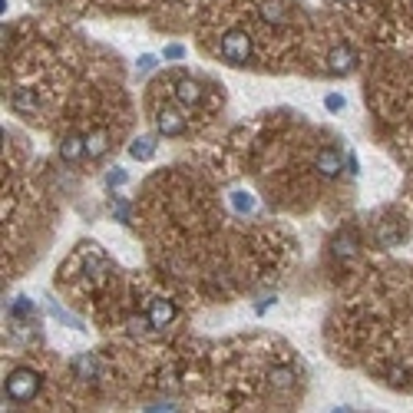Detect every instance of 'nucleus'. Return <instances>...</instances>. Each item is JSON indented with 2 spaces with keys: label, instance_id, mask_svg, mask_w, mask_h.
I'll return each instance as SVG.
<instances>
[{
  "label": "nucleus",
  "instance_id": "f257e3e1",
  "mask_svg": "<svg viewBox=\"0 0 413 413\" xmlns=\"http://www.w3.org/2000/svg\"><path fill=\"white\" fill-rule=\"evenodd\" d=\"M40 393V374L30 367H17L11 370V377H7V397L17 403H27L33 400Z\"/></svg>",
  "mask_w": 413,
  "mask_h": 413
},
{
  "label": "nucleus",
  "instance_id": "f03ea898",
  "mask_svg": "<svg viewBox=\"0 0 413 413\" xmlns=\"http://www.w3.org/2000/svg\"><path fill=\"white\" fill-rule=\"evenodd\" d=\"M248 53H251V40L245 30H229L222 37V44H218V56L231 66H245Z\"/></svg>",
  "mask_w": 413,
  "mask_h": 413
},
{
  "label": "nucleus",
  "instance_id": "7ed1b4c3",
  "mask_svg": "<svg viewBox=\"0 0 413 413\" xmlns=\"http://www.w3.org/2000/svg\"><path fill=\"white\" fill-rule=\"evenodd\" d=\"M155 129L163 132V136H182V132H185L182 113H179V109H172V106L159 109V116H155Z\"/></svg>",
  "mask_w": 413,
  "mask_h": 413
},
{
  "label": "nucleus",
  "instance_id": "20e7f679",
  "mask_svg": "<svg viewBox=\"0 0 413 413\" xmlns=\"http://www.w3.org/2000/svg\"><path fill=\"white\" fill-rule=\"evenodd\" d=\"M327 63H331L327 70L341 77V73H350V70H354V63H357V53H354L350 46H337L334 53L327 56Z\"/></svg>",
  "mask_w": 413,
  "mask_h": 413
},
{
  "label": "nucleus",
  "instance_id": "39448f33",
  "mask_svg": "<svg viewBox=\"0 0 413 413\" xmlns=\"http://www.w3.org/2000/svg\"><path fill=\"white\" fill-rule=\"evenodd\" d=\"M175 96H179V103H182V106H196V103H202V87H198L196 80H182Z\"/></svg>",
  "mask_w": 413,
  "mask_h": 413
},
{
  "label": "nucleus",
  "instance_id": "423d86ee",
  "mask_svg": "<svg viewBox=\"0 0 413 413\" xmlns=\"http://www.w3.org/2000/svg\"><path fill=\"white\" fill-rule=\"evenodd\" d=\"M132 155H136V159H149V155L155 153V142L149 139V136H142V139H136L132 142V149H129Z\"/></svg>",
  "mask_w": 413,
  "mask_h": 413
},
{
  "label": "nucleus",
  "instance_id": "0eeeda50",
  "mask_svg": "<svg viewBox=\"0 0 413 413\" xmlns=\"http://www.w3.org/2000/svg\"><path fill=\"white\" fill-rule=\"evenodd\" d=\"M165 56H169V60H179V56H182V46H169V50H165Z\"/></svg>",
  "mask_w": 413,
  "mask_h": 413
}]
</instances>
